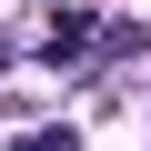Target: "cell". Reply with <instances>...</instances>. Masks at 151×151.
Instances as JSON below:
<instances>
[{"label": "cell", "mask_w": 151, "mask_h": 151, "mask_svg": "<svg viewBox=\"0 0 151 151\" xmlns=\"http://www.w3.org/2000/svg\"><path fill=\"white\" fill-rule=\"evenodd\" d=\"M81 40H91V20L70 10V20H50V60H81Z\"/></svg>", "instance_id": "1"}, {"label": "cell", "mask_w": 151, "mask_h": 151, "mask_svg": "<svg viewBox=\"0 0 151 151\" xmlns=\"http://www.w3.org/2000/svg\"><path fill=\"white\" fill-rule=\"evenodd\" d=\"M20 151H70V141H20Z\"/></svg>", "instance_id": "2"}]
</instances>
